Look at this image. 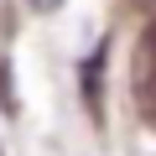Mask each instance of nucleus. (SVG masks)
I'll list each match as a JSON object with an SVG mask.
<instances>
[{
  "label": "nucleus",
  "instance_id": "f257e3e1",
  "mask_svg": "<svg viewBox=\"0 0 156 156\" xmlns=\"http://www.w3.org/2000/svg\"><path fill=\"white\" fill-rule=\"evenodd\" d=\"M151 78H156V31L146 26L140 42H135V57H130V94H135V109L151 120L156 109V89H151Z\"/></svg>",
  "mask_w": 156,
  "mask_h": 156
},
{
  "label": "nucleus",
  "instance_id": "f03ea898",
  "mask_svg": "<svg viewBox=\"0 0 156 156\" xmlns=\"http://www.w3.org/2000/svg\"><path fill=\"white\" fill-rule=\"evenodd\" d=\"M99 62H104V52H94L89 68H83V78H89V109H94V115H99Z\"/></svg>",
  "mask_w": 156,
  "mask_h": 156
},
{
  "label": "nucleus",
  "instance_id": "7ed1b4c3",
  "mask_svg": "<svg viewBox=\"0 0 156 156\" xmlns=\"http://www.w3.org/2000/svg\"><path fill=\"white\" fill-rule=\"evenodd\" d=\"M31 11H42V16H52V11H62V0H26Z\"/></svg>",
  "mask_w": 156,
  "mask_h": 156
},
{
  "label": "nucleus",
  "instance_id": "20e7f679",
  "mask_svg": "<svg viewBox=\"0 0 156 156\" xmlns=\"http://www.w3.org/2000/svg\"><path fill=\"white\" fill-rule=\"evenodd\" d=\"M135 5H140V11H151V0H135Z\"/></svg>",
  "mask_w": 156,
  "mask_h": 156
}]
</instances>
